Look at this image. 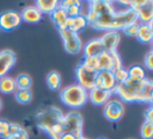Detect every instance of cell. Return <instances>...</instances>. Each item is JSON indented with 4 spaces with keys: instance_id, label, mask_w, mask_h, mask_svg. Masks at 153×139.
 Segmentation results:
<instances>
[{
    "instance_id": "6da1fadb",
    "label": "cell",
    "mask_w": 153,
    "mask_h": 139,
    "mask_svg": "<svg viewBox=\"0 0 153 139\" xmlns=\"http://www.w3.org/2000/svg\"><path fill=\"white\" fill-rule=\"evenodd\" d=\"M87 24L98 30H115L120 32L126 25L137 21L133 10L126 9L117 12L112 1L108 0H91L88 2L87 13L84 14Z\"/></svg>"
},
{
    "instance_id": "7a4b0ae2",
    "label": "cell",
    "mask_w": 153,
    "mask_h": 139,
    "mask_svg": "<svg viewBox=\"0 0 153 139\" xmlns=\"http://www.w3.org/2000/svg\"><path fill=\"white\" fill-rule=\"evenodd\" d=\"M115 95L120 101L125 103H146L152 105L153 101V82L146 78L143 81L128 78L122 84L115 86Z\"/></svg>"
},
{
    "instance_id": "3957f363",
    "label": "cell",
    "mask_w": 153,
    "mask_h": 139,
    "mask_svg": "<svg viewBox=\"0 0 153 139\" xmlns=\"http://www.w3.org/2000/svg\"><path fill=\"white\" fill-rule=\"evenodd\" d=\"M60 99L67 107L78 109L83 107L88 101V91L78 84L70 85L61 90Z\"/></svg>"
},
{
    "instance_id": "277c9868",
    "label": "cell",
    "mask_w": 153,
    "mask_h": 139,
    "mask_svg": "<svg viewBox=\"0 0 153 139\" xmlns=\"http://www.w3.org/2000/svg\"><path fill=\"white\" fill-rule=\"evenodd\" d=\"M64 114L58 107L51 106L41 110L36 115L37 126L44 132L48 133L56 124H58L63 118Z\"/></svg>"
},
{
    "instance_id": "5b68a950",
    "label": "cell",
    "mask_w": 153,
    "mask_h": 139,
    "mask_svg": "<svg viewBox=\"0 0 153 139\" xmlns=\"http://www.w3.org/2000/svg\"><path fill=\"white\" fill-rule=\"evenodd\" d=\"M59 126L60 135L62 133H70L78 137L83 136V117L79 112L72 111L64 115Z\"/></svg>"
},
{
    "instance_id": "8992f818",
    "label": "cell",
    "mask_w": 153,
    "mask_h": 139,
    "mask_svg": "<svg viewBox=\"0 0 153 139\" xmlns=\"http://www.w3.org/2000/svg\"><path fill=\"white\" fill-rule=\"evenodd\" d=\"M98 71H113L120 67H123L122 59L119 52L114 51H102L97 55Z\"/></svg>"
},
{
    "instance_id": "52a82bcc",
    "label": "cell",
    "mask_w": 153,
    "mask_h": 139,
    "mask_svg": "<svg viewBox=\"0 0 153 139\" xmlns=\"http://www.w3.org/2000/svg\"><path fill=\"white\" fill-rule=\"evenodd\" d=\"M98 72L90 69L86 65H84L82 62H80L79 65L76 68V78L78 85L84 88L85 90L89 91L96 87V78Z\"/></svg>"
},
{
    "instance_id": "ba28073f",
    "label": "cell",
    "mask_w": 153,
    "mask_h": 139,
    "mask_svg": "<svg viewBox=\"0 0 153 139\" xmlns=\"http://www.w3.org/2000/svg\"><path fill=\"white\" fill-rule=\"evenodd\" d=\"M60 36H61L62 40H63L64 48L68 53L71 55H76L79 53L83 48V43L80 38L79 34L72 33L70 30H66V28H61L58 30Z\"/></svg>"
},
{
    "instance_id": "9c48e42d",
    "label": "cell",
    "mask_w": 153,
    "mask_h": 139,
    "mask_svg": "<svg viewBox=\"0 0 153 139\" xmlns=\"http://www.w3.org/2000/svg\"><path fill=\"white\" fill-rule=\"evenodd\" d=\"M125 113V106L123 101L117 98H110L103 108V114L109 121H119Z\"/></svg>"
},
{
    "instance_id": "30bf717a",
    "label": "cell",
    "mask_w": 153,
    "mask_h": 139,
    "mask_svg": "<svg viewBox=\"0 0 153 139\" xmlns=\"http://www.w3.org/2000/svg\"><path fill=\"white\" fill-rule=\"evenodd\" d=\"M20 14L15 11H5L0 14V30L10 32L21 24Z\"/></svg>"
},
{
    "instance_id": "8fae6325",
    "label": "cell",
    "mask_w": 153,
    "mask_h": 139,
    "mask_svg": "<svg viewBox=\"0 0 153 139\" xmlns=\"http://www.w3.org/2000/svg\"><path fill=\"white\" fill-rule=\"evenodd\" d=\"M17 61L16 53L11 49H3L0 51V78L7 74Z\"/></svg>"
},
{
    "instance_id": "7c38bea8",
    "label": "cell",
    "mask_w": 153,
    "mask_h": 139,
    "mask_svg": "<svg viewBox=\"0 0 153 139\" xmlns=\"http://www.w3.org/2000/svg\"><path fill=\"white\" fill-rule=\"evenodd\" d=\"M100 40L105 51H114L117 50L121 41V34L120 32H115V30L106 32L100 38Z\"/></svg>"
},
{
    "instance_id": "4fadbf2b",
    "label": "cell",
    "mask_w": 153,
    "mask_h": 139,
    "mask_svg": "<svg viewBox=\"0 0 153 139\" xmlns=\"http://www.w3.org/2000/svg\"><path fill=\"white\" fill-rule=\"evenodd\" d=\"M117 86L112 71H98L96 78V87L104 90H112Z\"/></svg>"
},
{
    "instance_id": "5bb4252c",
    "label": "cell",
    "mask_w": 153,
    "mask_h": 139,
    "mask_svg": "<svg viewBox=\"0 0 153 139\" xmlns=\"http://www.w3.org/2000/svg\"><path fill=\"white\" fill-rule=\"evenodd\" d=\"M111 96L112 94L110 93V91L97 88V87L88 91V99L97 106H104L111 98Z\"/></svg>"
},
{
    "instance_id": "9a60e30c",
    "label": "cell",
    "mask_w": 153,
    "mask_h": 139,
    "mask_svg": "<svg viewBox=\"0 0 153 139\" xmlns=\"http://www.w3.org/2000/svg\"><path fill=\"white\" fill-rule=\"evenodd\" d=\"M42 13L37 9L36 5H28L20 13L21 20L26 23H38L42 19Z\"/></svg>"
},
{
    "instance_id": "2e32d148",
    "label": "cell",
    "mask_w": 153,
    "mask_h": 139,
    "mask_svg": "<svg viewBox=\"0 0 153 139\" xmlns=\"http://www.w3.org/2000/svg\"><path fill=\"white\" fill-rule=\"evenodd\" d=\"M87 20L84 14H80V15L76 16V17H70L67 19L65 24V28L72 33L79 34L81 30L87 26Z\"/></svg>"
},
{
    "instance_id": "e0dca14e",
    "label": "cell",
    "mask_w": 153,
    "mask_h": 139,
    "mask_svg": "<svg viewBox=\"0 0 153 139\" xmlns=\"http://www.w3.org/2000/svg\"><path fill=\"white\" fill-rule=\"evenodd\" d=\"M60 7L65 10L68 18L76 17L80 14H84L82 12V2L79 0H65L60 1Z\"/></svg>"
},
{
    "instance_id": "ac0fdd59",
    "label": "cell",
    "mask_w": 153,
    "mask_h": 139,
    "mask_svg": "<svg viewBox=\"0 0 153 139\" xmlns=\"http://www.w3.org/2000/svg\"><path fill=\"white\" fill-rule=\"evenodd\" d=\"M83 51H84V58L97 57L102 51H104L100 38H94L88 41L83 46Z\"/></svg>"
},
{
    "instance_id": "d6986e66",
    "label": "cell",
    "mask_w": 153,
    "mask_h": 139,
    "mask_svg": "<svg viewBox=\"0 0 153 139\" xmlns=\"http://www.w3.org/2000/svg\"><path fill=\"white\" fill-rule=\"evenodd\" d=\"M136 39L140 43L148 44L153 40V30H152V22L151 23H140L136 35Z\"/></svg>"
},
{
    "instance_id": "ffe728a7",
    "label": "cell",
    "mask_w": 153,
    "mask_h": 139,
    "mask_svg": "<svg viewBox=\"0 0 153 139\" xmlns=\"http://www.w3.org/2000/svg\"><path fill=\"white\" fill-rule=\"evenodd\" d=\"M51 20H53L55 26L57 27V30L65 28V24L68 19V16H67V14H66L65 10L62 9L60 5L57 10H55V11L51 14Z\"/></svg>"
},
{
    "instance_id": "44dd1931",
    "label": "cell",
    "mask_w": 153,
    "mask_h": 139,
    "mask_svg": "<svg viewBox=\"0 0 153 139\" xmlns=\"http://www.w3.org/2000/svg\"><path fill=\"white\" fill-rule=\"evenodd\" d=\"M60 1L58 0H37L36 7L39 11L43 14H48L51 15L55 10L59 7Z\"/></svg>"
},
{
    "instance_id": "7402d4cb",
    "label": "cell",
    "mask_w": 153,
    "mask_h": 139,
    "mask_svg": "<svg viewBox=\"0 0 153 139\" xmlns=\"http://www.w3.org/2000/svg\"><path fill=\"white\" fill-rule=\"evenodd\" d=\"M30 135L28 132L24 128H22L19 123L11 122L10 128V135L7 139H28Z\"/></svg>"
},
{
    "instance_id": "603a6c76",
    "label": "cell",
    "mask_w": 153,
    "mask_h": 139,
    "mask_svg": "<svg viewBox=\"0 0 153 139\" xmlns=\"http://www.w3.org/2000/svg\"><path fill=\"white\" fill-rule=\"evenodd\" d=\"M16 90H17V87H16L15 78L7 75L0 78V92L4 94H11Z\"/></svg>"
},
{
    "instance_id": "cb8c5ba5",
    "label": "cell",
    "mask_w": 153,
    "mask_h": 139,
    "mask_svg": "<svg viewBox=\"0 0 153 139\" xmlns=\"http://www.w3.org/2000/svg\"><path fill=\"white\" fill-rule=\"evenodd\" d=\"M46 84L51 90H58L62 84L61 74L58 71H51L46 75Z\"/></svg>"
},
{
    "instance_id": "d4e9b609",
    "label": "cell",
    "mask_w": 153,
    "mask_h": 139,
    "mask_svg": "<svg viewBox=\"0 0 153 139\" xmlns=\"http://www.w3.org/2000/svg\"><path fill=\"white\" fill-rule=\"evenodd\" d=\"M128 78L134 81H143L146 78V72L143 66L140 65H132L127 69Z\"/></svg>"
},
{
    "instance_id": "484cf974",
    "label": "cell",
    "mask_w": 153,
    "mask_h": 139,
    "mask_svg": "<svg viewBox=\"0 0 153 139\" xmlns=\"http://www.w3.org/2000/svg\"><path fill=\"white\" fill-rule=\"evenodd\" d=\"M15 98L19 104L26 105L33 99V92L30 89H17L15 91Z\"/></svg>"
},
{
    "instance_id": "4316f807",
    "label": "cell",
    "mask_w": 153,
    "mask_h": 139,
    "mask_svg": "<svg viewBox=\"0 0 153 139\" xmlns=\"http://www.w3.org/2000/svg\"><path fill=\"white\" fill-rule=\"evenodd\" d=\"M15 83L17 89H30L33 80L30 78V75H28L27 73H20L15 78Z\"/></svg>"
},
{
    "instance_id": "83f0119b",
    "label": "cell",
    "mask_w": 153,
    "mask_h": 139,
    "mask_svg": "<svg viewBox=\"0 0 153 139\" xmlns=\"http://www.w3.org/2000/svg\"><path fill=\"white\" fill-rule=\"evenodd\" d=\"M140 137L143 139H151L153 137V121H146L140 126Z\"/></svg>"
},
{
    "instance_id": "f1b7e54d",
    "label": "cell",
    "mask_w": 153,
    "mask_h": 139,
    "mask_svg": "<svg viewBox=\"0 0 153 139\" xmlns=\"http://www.w3.org/2000/svg\"><path fill=\"white\" fill-rule=\"evenodd\" d=\"M113 76H114V80L117 82V84H122V83L126 82L128 80V71L126 68L120 67L117 69L113 70L112 71Z\"/></svg>"
},
{
    "instance_id": "f546056e",
    "label": "cell",
    "mask_w": 153,
    "mask_h": 139,
    "mask_svg": "<svg viewBox=\"0 0 153 139\" xmlns=\"http://www.w3.org/2000/svg\"><path fill=\"white\" fill-rule=\"evenodd\" d=\"M138 26H140V22L135 21V22H132V23L128 24V25H126L122 30H123L124 34L127 35V36L136 38V35H137V30H138Z\"/></svg>"
},
{
    "instance_id": "4dcf8cb0",
    "label": "cell",
    "mask_w": 153,
    "mask_h": 139,
    "mask_svg": "<svg viewBox=\"0 0 153 139\" xmlns=\"http://www.w3.org/2000/svg\"><path fill=\"white\" fill-rule=\"evenodd\" d=\"M10 128H11V121L0 119V137H2L4 139L9 138Z\"/></svg>"
},
{
    "instance_id": "1f68e13d",
    "label": "cell",
    "mask_w": 153,
    "mask_h": 139,
    "mask_svg": "<svg viewBox=\"0 0 153 139\" xmlns=\"http://www.w3.org/2000/svg\"><path fill=\"white\" fill-rule=\"evenodd\" d=\"M145 66L147 67V69L152 71L153 70V51L150 50L145 57Z\"/></svg>"
},
{
    "instance_id": "d6a6232c",
    "label": "cell",
    "mask_w": 153,
    "mask_h": 139,
    "mask_svg": "<svg viewBox=\"0 0 153 139\" xmlns=\"http://www.w3.org/2000/svg\"><path fill=\"white\" fill-rule=\"evenodd\" d=\"M145 120H146V121H153V107H152V105L149 106L148 109L145 111Z\"/></svg>"
},
{
    "instance_id": "836d02e7",
    "label": "cell",
    "mask_w": 153,
    "mask_h": 139,
    "mask_svg": "<svg viewBox=\"0 0 153 139\" xmlns=\"http://www.w3.org/2000/svg\"><path fill=\"white\" fill-rule=\"evenodd\" d=\"M1 109H2V99L0 98V111H1Z\"/></svg>"
},
{
    "instance_id": "e575fe53",
    "label": "cell",
    "mask_w": 153,
    "mask_h": 139,
    "mask_svg": "<svg viewBox=\"0 0 153 139\" xmlns=\"http://www.w3.org/2000/svg\"><path fill=\"white\" fill-rule=\"evenodd\" d=\"M98 139H107V138H105V137H100V138H98Z\"/></svg>"
}]
</instances>
